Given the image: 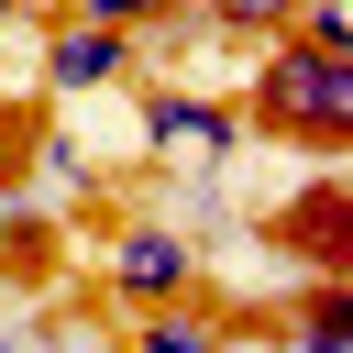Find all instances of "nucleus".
<instances>
[{
    "mask_svg": "<svg viewBox=\"0 0 353 353\" xmlns=\"http://www.w3.org/2000/svg\"><path fill=\"white\" fill-rule=\"evenodd\" d=\"M276 243H298L320 276H342V265H353V210H342V188H320L309 210H287V221H276Z\"/></svg>",
    "mask_w": 353,
    "mask_h": 353,
    "instance_id": "6",
    "label": "nucleus"
},
{
    "mask_svg": "<svg viewBox=\"0 0 353 353\" xmlns=\"http://www.w3.org/2000/svg\"><path fill=\"white\" fill-rule=\"evenodd\" d=\"M143 132H154L165 154H199V165H210V154L243 143V110L210 99V88H143Z\"/></svg>",
    "mask_w": 353,
    "mask_h": 353,
    "instance_id": "4",
    "label": "nucleus"
},
{
    "mask_svg": "<svg viewBox=\"0 0 353 353\" xmlns=\"http://www.w3.org/2000/svg\"><path fill=\"white\" fill-rule=\"evenodd\" d=\"M110 298L121 309H165V298H199V243L165 232V221H132L110 243Z\"/></svg>",
    "mask_w": 353,
    "mask_h": 353,
    "instance_id": "2",
    "label": "nucleus"
},
{
    "mask_svg": "<svg viewBox=\"0 0 353 353\" xmlns=\"http://www.w3.org/2000/svg\"><path fill=\"white\" fill-rule=\"evenodd\" d=\"M287 11H298V0H199V22H210V33H243V44L287 33Z\"/></svg>",
    "mask_w": 353,
    "mask_h": 353,
    "instance_id": "8",
    "label": "nucleus"
},
{
    "mask_svg": "<svg viewBox=\"0 0 353 353\" xmlns=\"http://www.w3.org/2000/svg\"><path fill=\"white\" fill-rule=\"evenodd\" d=\"M143 55H132V33H110V22H55L44 33V88H66V99H88V88H121Z\"/></svg>",
    "mask_w": 353,
    "mask_h": 353,
    "instance_id": "3",
    "label": "nucleus"
},
{
    "mask_svg": "<svg viewBox=\"0 0 353 353\" xmlns=\"http://www.w3.org/2000/svg\"><path fill=\"white\" fill-rule=\"evenodd\" d=\"M232 110H243L254 132L298 143V154H342V143H353V55H320V44H298V33H265L254 88H243Z\"/></svg>",
    "mask_w": 353,
    "mask_h": 353,
    "instance_id": "1",
    "label": "nucleus"
},
{
    "mask_svg": "<svg viewBox=\"0 0 353 353\" xmlns=\"http://www.w3.org/2000/svg\"><path fill=\"white\" fill-rule=\"evenodd\" d=\"M287 331H298V353H353V287L320 276V287L287 309Z\"/></svg>",
    "mask_w": 353,
    "mask_h": 353,
    "instance_id": "7",
    "label": "nucleus"
},
{
    "mask_svg": "<svg viewBox=\"0 0 353 353\" xmlns=\"http://www.w3.org/2000/svg\"><path fill=\"white\" fill-rule=\"evenodd\" d=\"M11 11H22V0H0V22H11Z\"/></svg>",
    "mask_w": 353,
    "mask_h": 353,
    "instance_id": "13",
    "label": "nucleus"
},
{
    "mask_svg": "<svg viewBox=\"0 0 353 353\" xmlns=\"http://www.w3.org/2000/svg\"><path fill=\"white\" fill-rule=\"evenodd\" d=\"M0 353H22V342H11V331H0Z\"/></svg>",
    "mask_w": 353,
    "mask_h": 353,
    "instance_id": "12",
    "label": "nucleus"
},
{
    "mask_svg": "<svg viewBox=\"0 0 353 353\" xmlns=\"http://www.w3.org/2000/svg\"><path fill=\"white\" fill-rule=\"evenodd\" d=\"M11 165H22V121H0V188H11Z\"/></svg>",
    "mask_w": 353,
    "mask_h": 353,
    "instance_id": "11",
    "label": "nucleus"
},
{
    "mask_svg": "<svg viewBox=\"0 0 353 353\" xmlns=\"http://www.w3.org/2000/svg\"><path fill=\"white\" fill-rule=\"evenodd\" d=\"M287 33H298V44H320V55H353V0H298V11H287Z\"/></svg>",
    "mask_w": 353,
    "mask_h": 353,
    "instance_id": "9",
    "label": "nucleus"
},
{
    "mask_svg": "<svg viewBox=\"0 0 353 353\" xmlns=\"http://www.w3.org/2000/svg\"><path fill=\"white\" fill-rule=\"evenodd\" d=\"M232 320L199 309V298H165V309H132V353H221Z\"/></svg>",
    "mask_w": 353,
    "mask_h": 353,
    "instance_id": "5",
    "label": "nucleus"
},
{
    "mask_svg": "<svg viewBox=\"0 0 353 353\" xmlns=\"http://www.w3.org/2000/svg\"><path fill=\"white\" fill-rule=\"evenodd\" d=\"M165 0H77V22H110V33H132V22H154Z\"/></svg>",
    "mask_w": 353,
    "mask_h": 353,
    "instance_id": "10",
    "label": "nucleus"
}]
</instances>
